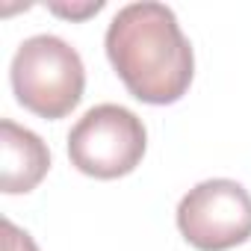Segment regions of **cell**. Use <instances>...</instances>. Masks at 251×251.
<instances>
[{
	"label": "cell",
	"instance_id": "4",
	"mask_svg": "<svg viewBox=\"0 0 251 251\" xmlns=\"http://www.w3.org/2000/svg\"><path fill=\"white\" fill-rule=\"evenodd\" d=\"M177 227L198 251H227L251 236V195L242 183L213 177L177 204Z\"/></svg>",
	"mask_w": 251,
	"mask_h": 251
},
{
	"label": "cell",
	"instance_id": "5",
	"mask_svg": "<svg viewBox=\"0 0 251 251\" xmlns=\"http://www.w3.org/2000/svg\"><path fill=\"white\" fill-rule=\"evenodd\" d=\"M50 169L48 145L15 121H0V192L21 195L33 192Z\"/></svg>",
	"mask_w": 251,
	"mask_h": 251
},
{
	"label": "cell",
	"instance_id": "1",
	"mask_svg": "<svg viewBox=\"0 0 251 251\" xmlns=\"http://www.w3.org/2000/svg\"><path fill=\"white\" fill-rule=\"evenodd\" d=\"M103 48L136 100L166 106L189 92L195 74L192 45L166 3L142 0L118 9L106 27Z\"/></svg>",
	"mask_w": 251,
	"mask_h": 251
},
{
	"label": "cell",
	"instance_id": "6",
	"mask_svg": "<svg viewBox=\"0 0 251 251\" xmlns=\"http://www.w3.org/2000/svg\"><path fill=\"white\" fill-rule=\"evenodd\" d=\"M3 251H39V248L27 230L15 227L9 219H3Z\"/></svg>",
	"mask_w": 251,
	"mask_h": 251
},
{
	"label": "cell",
	"instance_id": "2",
	"mask_svg": "<svg viewBox=\"0 0 251 251\" xmlns=\"http://www.w3.org/2000/svg\"><path fill=\"white\" fill-rule=\"evenodd\" d=\"M15 100L39 118L56 121L71 115L86 89V68L80 53L59 36H30L12 56Z\"/></svg>",
	"mask_w": 251,
	"mask_h": 251
},
{
	"label": "cell",
	"instance_id": "3",
	"mask_svg": "<svg viewBox=\"0 0 251 251\" xmlns=\"http://www.w3.org/2000/svg\"><path fill=\"white\" fill-rule=\"evenodd\" d=\"M148 148L142 118L118 103H98L71 127L68 160L77 172L95 180H115L130 175Z\"/></svg>",
	"mask_w": 251,
	"mask_h": 251
}]
</instances>
